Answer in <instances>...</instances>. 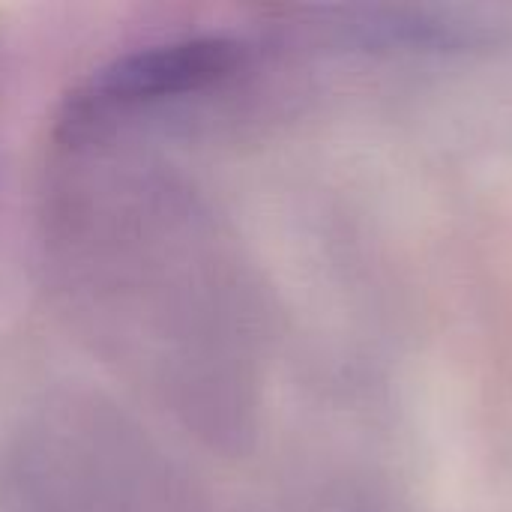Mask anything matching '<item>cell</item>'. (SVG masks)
Instances as JSON below:
<instances>
[{
    "mask_svg": "<svg viewBox=\"0 0 512 512\" xmlns=\"http://www.w3.org/2000/svg\"><path fill=\"white\" fill-rule=\"evenodd\" d=\"M237 60V51L231 42L207 39V42H186L171 45L162 51L141 54L123 66H117L105 81L102 93L108 96H156V93H174L186 87L207 84L228 72Z\"/></svg>",
    "mask_w": 512,
    "mask_h": 512,
    "instance_id": "6da1fadb",
    "label": "cell"
}]
</instances>
